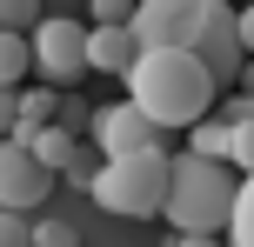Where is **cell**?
Masks as SVG:
<instances>
[{
    "label": "cell",
    "mask_w": 254,
    "mask_h": 247,
    "mask_svg": "<svg viewBox=\"0 0 254 247\" xmlns=\"http://www.w3.org/2000/svg\"><path fill=\"white\" fill-rule=\"evenodd\" d=\"M234 194H241V174L228 167V160H201L181 147L174 167H167V214L161 221L174 227V234H207L221 241L234 221Z\"/></svg>",
    "instance_id": "obj_2"
},
{
    "label": "cell",
    "mask_w": 254,
    "mask_h": 247,
    "mask_svg": "<svg viewBox=\"0 0 254 247\" xmlns=\"http://www.w3.org/2000/svg\"><path fill=\"white\" fill-rule=\"evenodd\" d=\"M54 127H67V134H80V127H87V107H80V100H61V120H54Z\"/></svg>",
    "instance_id": "obj_21"
},
{
    "label": "cell",
    "mask_w": 254,
    "mask_h": 247,
    "mask_svg": "<svg viewBox=\"0 0 254 247\" xmlns=\"http://www.w3.org/2000/svg\"><path fill=\"white\" fill-rule=\"evenodd\" d=\"M234 87H241V94H248V100H254V60L241 67V80H234Z\"/></svg>",
    "instance_id": "obj_24"
},
{
    "label": "cell",
    "mask_w": 254,
    "mask_h": 247,
    "mask_svg": "<svg viewBox=\"0 0 254 247\" xmlns=\"http://www.w3.org/2000/svg\"><path fill=\"white\" fill-rule=\"evenodd\" d=\"M34 247H80V234H74L67 221H54V214H47V221H34Z\"/></svg>",
    "instance_id": "obj_17"
},
{
    "label": "cell",
    "mask_w": 254,
    "mask_h": 247,
    "mask_svg": "<svg viewBox=\"0 0 254 247\" xmlns=\"http://www.w3.org/2000/svg\"><path fill=\"white\" fill-rule=\"evenodd\" d=\"M194 20H201V0H140L127 34H134L140 53H161V47H188Z\"/></svg>",
    "instance_id": "obj_7"
},
{
    "label": "cell",
    "mask_w": 254,
    "mask_h": 247,
    "mask_svg": "<svg viewBox=\"0 0 254 247\" xmlns=\"http://www.w3.org/2000/svg\"><path fill=\"white\" fill-rule=\"evenodd\" d=\"M127 20H134L127 0H94V27H127Z\"/></svg>",
    "instance_id": "obj_19"
},
{
    "label": "cell",
    "mask_w": 254,
    "mask_h": 247,
    "mask_svg": "<svg viewBox=\"0 0 254 247\" xmlns=\"http://www.w3.org/2000/svg\"><path fill=\"white\" fill-rule=\"evenodd\" d=\"M87 127H94V141H87V147H94L101 160H127V154H154V147H167V141H161V127H154V120L140 114L134 100L101 107Z\"/></svg>",
    "instance_id": "obj_6"
},
{
    "label": "cell",
    "mask_w": 254,
    "mask_h": 247,
    "mask_svg": "<svg viewBox=\"0 0 254 247\" xmlns=\"http://www.w3.org/2000/svg\"><path fill=\"white\" fill-rule=\"evenodd\" d=\"M234 27H241V53L254 60V7H234Z\"/></svg>",
    "instance_id": "obj_22"
},
{
    "label": "cell",
    "mask_w": 254,
    "mask_h": 247,
    "mask_svg": "<svg viewBox=\"0 0 254 247\" xmlns=\"http://www.w3.org/2000/svg\"><path fill=\"white\" fill-rule=\"evenodd\" d=\"M221 247H254V174L241 181V194H234V221L221 234Z\"/></svg>",
    "instance_id": "obj_13"
},
{
    "label": "cell",
    "mask_w": 254,
    "mask_h": 247,
    "mask_svg": "<svg viewBox=\"0 0 254 247\" xmlns=\"http://www.w3.org/2000/svg\"><path fill=\"white\" fill-rule=\"evenodd\" d=\"M134 60H140V47H134L127 27H87V74L127 80V74H134Z\"/></svg>",
    "instance_id": "obj_9"
},
{
    "label": "cell",
    "mask_w": 254,
    "mask_h": 247,
    "mask_svg": "<svg viewBox=\"0 0 254 247\" xmlns=\"http://www.w3.org/2000/svg\"><path fill=\"white\" fill-rule=\"evenodd\" d=\"M27 47H34V74L47 80V87L87 80V27H80L74 13H40V27L27 34Z\"/></svg>",
    "instance_id": "obj_4"
},
{
    "label": "cell",
    "mask_w": 254,
    "mask_h": 247,
    "mask_svg": "<svg viewBox=\"0 0 254 247\" xmlns=\"http://www.w3.org/2000/svg\"><path fill=\"white\" fill-rule=\"evenodd\" d=\"M167 167H174L167 147L127 154V160H101V181L87 187V200L121 214V221H161L167 214Z\"/></svg>",
    "instance_id": "obj_3"
},
{
    "label": "cell",
    "mask_w": 254,
    "mask_h": 247,
    "mask_svg": "<svg viewBox=\"0 0 254 247\" xmlns=\"http://www.w3.org/2000/svg\"><path fill=\"white\" fill-rule=\"evenodd\" d=\"M127 100H134L161 134H167V127H188V134H194L207 114H214L221 87L207 80V67L194 60L188 47H161V53H140V60H134V74H127Z\"/></svg>",
    "instance_id": "obj_1"
},
{
    "label": "cell",
    "mask_w": 254,
    "mask_h": 247,
    "mask_svg": "<svg viewBox=\"0 0 254 247\" xmlns=\"http://www.w3.org/2000/svg\"><path fill=\"white\" fill-rule=\"evenodd\" d=\"M13 120H20V94L0 87V141H13Z\"/></svg>",
    "instance_id": "obj_20"
},
{
    "label": "cell",
    "mask_w": 254,
    "mask_h": 247,
    "mask_svg": "<svg viewBox=\"0 0 254 247\" xmlns=\"http://www.w3.org/2000/svg\"><path fill=\"white\" fill-rule=\"evenodd\" d=\"M61 120V94L54 87H20V120H13V141H34Z\"/></svg>",
    "instance_id": "obj_10"
},
{
    "label": "cell",
    "mask_w": 254,
    "mask_h": 247,
    "mask_svg": "<svg viewBox=\"0 0 254 247\" xmlns=\"http://www.w3.org/2000/svg\"><path fill=\"white\" fill-rule=\"evenodd\" d=\"M228 167L241 174V181L254 174V120H234V141H228Z\"/></svg>",
    "instance_id": "obj_15"
},
{
    "label": "cell",
    "mask_w": 254,
    "mask_h": 247,
    "mask_svg": "<svg viewBox=\"0 0 254 247\" xmlns=\"http://www.w3.org/2000/svg\"><path fill=\"white\" fill-rule=\"evenodd\" d=\"M20 147H27V154H34L40 167L54 174V181H61V174H67V160H74V147H80V141H74V134H67V127H47V134H34V141H20Z\"/></svg>",
    "instance_id": "obj_11"
},
{
    "label": "cell",
    "mask_w": 254,
    "mask_h": 247,
    "mask_svg": "<svg viewBox=\"0 0 254 247\" xmlns=\"http://www.w3.org/2000/svg\"><path fill=\"white\" fill-rule=\"evenodd\" d=\"M47 194H54V174L20 141H0V214H34Z\"/></svg>",
    "instance_id": "obj_8"
},
{
    "label": "cell",
    "mask_w": 254,
    "mask_h": 247,
    "mask_svg": "<svg viewBox=\"0 0 254 247\" xmlns=\"http://www.w3.org/2000/svg\"><path fill=\"white\" fill-rule=\"evenodd\" d=\"M61 181H74V187H94V181H101V154H94V147L80 141V147H74V160H67V174H61Z\"/></svg>",
    "instance_id": "obj_16"
},
{
    "label": "cell",
    "mask_w": 254,
    "mask_h": 247,
    "mask_svg": "<svg viewBox=\"0 0 254 247\" xmlns=\"http://www.w3.org/2000/svg\"><path fill=\"white\" fill-rule=\"evenodd\" d=\"M188 53L207 67L214 87H234V80H241L248 53H241V27H234V7H228V0H201V20H194Z\"/></svg>",
    "instance_id": "obj_5"
},
{
    "label": "cell",
    "mask_w": 254,
    "mask_h": 247,
    "mask_svg": "<svg viewBox=\"0 0 254 247\" xmlns=\"http://www.w3.org/2000/svg\"><path fill=\"white\" fill-rule=\"evenodd\" d=\"M27 74H34V47H27V34H0V87L20 94Z\"/></svg>",
    "instance_id": "obj_12"
},
{
    "label": "cell",
    "mask_w": 254,
    "mask_h": 247,
    "mask_svg": "<svg viewBox=\"0 0 254 247\" xmlns=\"http://www.w3.org/2000/svg\"><path fill=\"white\" fill-rule=\"evenodd\" d=\"M0 247H34V221L27 214H0Z\"/></svg>",
    "instance_id": "obj_18"
},
{
    "label": "cell",
    "mask_w": 254,
    "mask_h": 247,
    "mask_svg": "<svg viewBox=\"0 0 254 247\" xmlns=\"http://www.w3.org/2000/svg\"><path fill=\"white\" fill-rule=\"evenodd\" d=\"M174 247H221V241H207V234H174Z\"/></svg>",
    "instance_id": "obj_23"
},
{
    "label": "cell",
    "mask_w": 254,
    "mask_h": 247,
    "mask_svg": "<svg viewBox=\"0 0 254 247\" xmlns=\"http://www.w3.org/2000/svg\"><path fill=\"white\" fill-rule=\"evenodd\" d=\"M228 141H234V127H228V120H214V114H207L201 127L188 134V154H201V160H228Z\"/></svg>",
    "instance_id": "obj_14"
}]
</instances>
